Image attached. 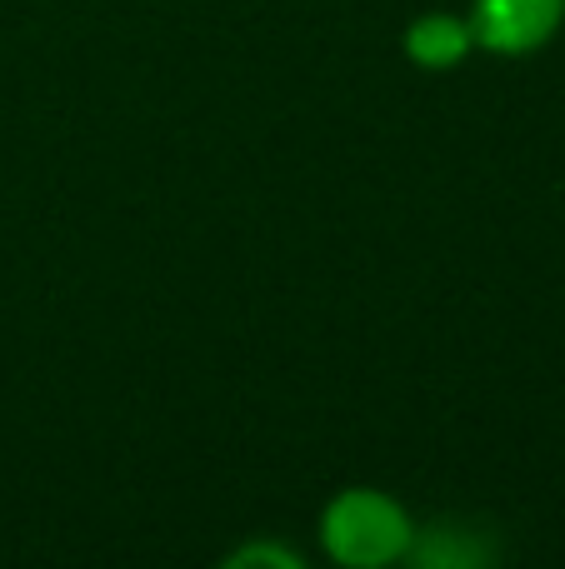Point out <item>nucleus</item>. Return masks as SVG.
Segmentation results:
<instances>
[{
	"label": "nucleus",
	"instance_id": "f257e3e1",
	"mask_svg": "<svg viewBox=\"0 0 565 569\" xmlns=\"http://www.w3.org/2000/svg\"><path fill=\"white\" fill-rule=\"evenodd\" d=\"M316 535L340 569H390L416 545V515L376 485H346L326 500Z\"/></svg>",
	"mask_w": 565,
	"mask_h": 569
},
{
	"label": "nucleus",
	"instance_id": "f03ea898",
	"mask_svg": "<svg viewBox=\"0 0 565 569\" xmlns=\"http://www.w3.org/2000/svg\"><path fill=\"white\" fill-rule=\"evenodd\" d=\"M476 50L500 60H526L546 50L565 26V0H470Z\"/></svg>",
	"mask_w": 565,
	"mask_h": 569
},
{
	"label": "nucleus",
	"instance_id": "7ed1b4c3",
	"mask_svg": "<svg viewBox=\"0 0 565 569\" xmlns=\"http://www.w3.org/2000/svg\"><path fill=\"white\" fill-rule=\"evenodd\" d=\"M406 560L426 569H480V565H496L500 550L490 545V525L440 515L430 525H416V545H410Z\"/></svg>",
	"mask_w": 565,
	"mask_h": 569
},
{
	"label": "nucleus",
	"instance_id": "20e7f679",
	"mask_svg": "<svg viewBox=\"0 0 565 569\" xmlns=\"http://www.w3.org/2000/svg\"><path fill=\"white\" fill-rule=\"evenodd\" d=\"M400 50L416 70L426 76H446V70H460L470 56H476V36H470L466 16H446V10H426L406 26L400 36Z\"/></svg>",
	"mask_w": 565,
	"mask_h": 569
},
{
	"label": "nucleus",
	"instance_id": "39448f33",
	"mask_svg": "<svg viewBox=\"0 0 565 569\" xmlns=\"http://www.w3.org/2000/svg\"><path fill=\"white\" fill-rule=\"evenodd\" d=\"M220 569H306V555L290 550L286 540L256 535V540H246V545L220 555Z\"/></svg>",
	"mask_w": 565,
	"mask_h": 569
}]
</instances>
